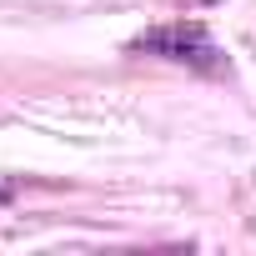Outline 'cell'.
I'll return each mask as SVG.
<instances>
[{
    "label": "cell",
    "mask_w": 256,
    "mask_h": 256,
    "mask_svg": "<svg viewBox=\"0 0 256 256\" xmlns=\"http://www.w3.org/2000/svg\"><path fill=\"white\" fill-rule=\"evenodd\" d=\"M131 50L166 56V60H186V66H206V70H216V66H221L216 40H211V36H206V26H196V20H171V26H156V30L136 36V40H131Z\"/></svg>",
    "instance_id": "1"
}]
</instances>
